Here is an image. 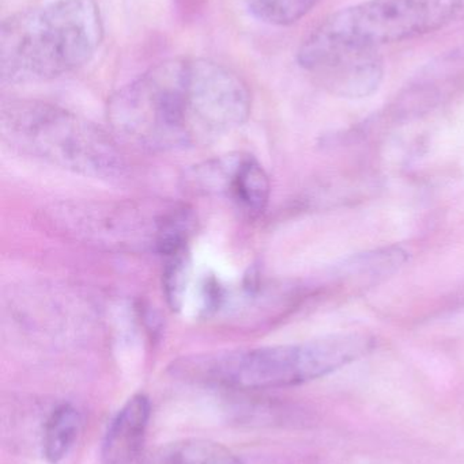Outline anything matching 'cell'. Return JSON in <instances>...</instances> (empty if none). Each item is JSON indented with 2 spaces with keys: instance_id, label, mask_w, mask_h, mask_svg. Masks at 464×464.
Here are the masks:
<instances>
[{
  "instance_id": "1",
  "label": "cell",
  "mask_w": 464,
  "mask_h": 464,
  "mask_svg": "<svg viewBox=\"0 0 464 464\" xmlns=\"http://www.w3.org/2000/svg\"><path fill=\"white\" fill-rule=\"evenodd\" d=\"M251 113L247 84L225 65L173 59L116 92L109 120L124 138L150 149L191 146L242 127Z\"/></svg>"
},
{
  "instance_id": "2",
  "label": "cell",
  "mask_w": 464,
  "mask_h": 464,
  "mask_svg": "<svg viewBox=\"0 0 464 464\" xmlns=\"http://www.w3.org/2000/svg\"><path fill=\"white\" fill-rule=\"evenodd\" d=\"M373 338L364 333H338L291 345L261 346L195 354L177 360V378L236 390L299 386L330 375L370 353Z\"/></svg>"
},
{
  "instance_id": "3",
  "label": "cell",
  "mask_w": 464,
  "mask_h": 464,
  "mask_svg": "<svg viewBox=\"0 0 464 464\" xmlns=\"http://www.w3.org/2000/svg\"><path fill=\"white\" fill-rule=\"evenodd\" d=\"M103 35L94 0H59L16 14L0 27V76L10 83L59 78L89 63Z\"/></svg>"
},
{
  "instance_id": "4",
  "label": "cell",
  "mask_w": 464,
  "mask_h": 464,
  "mask_svg": "<svg viewBox=\"0 0 464 464\" xmlns=\"http://www.w3.org/2000/svg\"><path fill=\"white\" fill-rule=\"evenodd\" d=\"M0 136L19 152L92 179L124 170L116 143L101 128L65 109L37 101H10L0 108Z\"/></svg>"
},
{
  "instance_id": "5",
  "label": "cell",
  "mask_w": 464,
  "mask_h": 464,
  "mask_svg": "<svg viewBox=\"0 0 464 464\" xmlns=\"http://www.w3.org/2000/svg\"><path fill=\"white\" fill-rule=\"evenodd\" d=\"M464 21V0H367L319 24L302 46L372 49Z\"/></svg>"
},
{
  "instance_id": "6",
  "label": "cell",
  "mask_w": 464,
  "mask_h": 464,
  "mask_svg": "<svg viewBox=\"0 0 464 464\" xmlns=\"http://www.w3.org/2000/svg\"><path fill=\"white\" fill-rule=\"evenodd\" d=\"M59 222L75 237L108 246H154L166 211L149 217L136 207L65 206Z\"/></svg>"
},
{
  "instance_id": "7",
  "label": "cell",
  "mask_w": 464,
  "mask_h": 464,
  "mask_svg": "<svg viewBox=\"0 0 464 464\" xmlns=\"http://www.w3.org/2000/svg\"><path fill=\"white\" fill-rule=\"evenodd\" d=\"M300 65L313 73L324 89L348 100L370 97L383 81V62L372 49L300 46Z\"/></svg>"
},
{
  "instance_id": "8",
  "label": "cell",
  "mask_w": 464,
  "mask_h": 464,
  "mask_svg": "<svg viewBox=\"0 0 464 464\" xmlns=\"http://www.w3.org/2000/svg\"><path fill=\"white\" fill-rule=\"evenodd\" d=\"M150 419V401L133 395L109 425L103 446L104 464H133L141 452Z\"/></svg>"
},
{
  "instance_id": "9",
  "label": "cell",
  "mask_w": 464,
  "mask_h": 464,
  "mask_svg": "<svg viewBox=\"0 0 464 464\" xmlns=\"http://www.w3.org/2000/svg\"><path fill=\"white\" fill-rule=\"evenodd\" d=\"M147 464H247V458L214 441L188 439L161 447Z\"/></svg>"
},
{
  "instance_id": "10",
  "label": "cell",
  "mask_w": 464,
  "mask_h": 464,
  "mask_svg": "<svg viewBox=\"0 0 464 464\" xmlns=\"http://www.w3.org/2000/svg\"><path fill=\"white\" fill-rule=\"evenodd\" d=\"M270 189L269 176L261 163L248 155H242L232 176L228 193L236 198L245 211L259 215L269 203Z\"/></svg>"
},
{
  "instance_id": "11",
  "label": "cell",
  "mask_w": 464,
  "mask_h": 464,
  "mask_svg": "<svg viewBox=\"0 0 464 464\" xmlns=\"http://www.w3.org/2000/svg\"><path fill=\"white\" fill-rule=\"evenodd\" d=\"M81 428V414L70 403L57 406L44 425L41 450L46 462H62L73 449Z\"/></svg>"
},
{
  "instance_id": "12",
  "label": "cell",
  "mask_w": 464,
  "mask_h": 464,
  "mask_svg": "<svg viewBox=\"0 0 464 464\" xmlns=\"http://www.w3.org/2000/svg\"><path fill=\"white\" fill-rule=\"evenodd\" d=\"M165 256L163 285L166 302L173 311H180L184 304L185 295L191 280L190 248L183 247Z\"/></svg>"
},
{
  "instance_id": "13",
  "label": "cell",
  "mask_w": 464,
  "mask_h": 464,
  "mask_svg": "<svg viewBox=\"0 0 464 464\" xmlns=\"http://www.w3.org/2000/svg\"><path fill=\"white\" fill-rule=\"evenodd\" d=\"M318 0H253V13L272 24H291L307 15Z\"/></svg>"
},
{
  "instance_id": "14",
  "label": "cell",
  "mask_w": 464,
  "mask_h": 464,
  "mask_svg": "<svg viewBox=\"0 0 464 464\" xmlns=\"http://www.w3.org/2000/svg\"><path fill=\"white\" fill-rule=\"evenodd\" d=\"M204 310H214L222 299L220 284L215 278H209L203 285Z\"/></svg>"
}]
</instances>
